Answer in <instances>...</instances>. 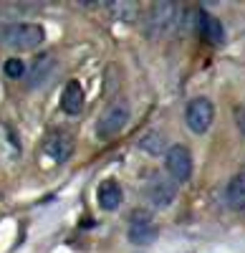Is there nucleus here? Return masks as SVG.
<instances>
[{
    "instance_id": "nucleus-1",
    "label": "nucleus",
    "mask_w": 245,
    "mask_h": 253,
    "mask_svg": "<svg viewBox=\"0 0 245 253\" xmlns=\"http://www.w3.org/2000/svg\"><path fill=\"white\" fill-rule=\"evenodd\" d=\"M43 28L35 23H8L0 28V43L13 51H31L43 43Z\"/></svg>"
},
{
    "instance_id": "nucleus-2",
    "label": "nucleus",
    "mask_w": 245,
    "mask_h": 253,
    "mask_svg": "<svg viewBox=\"0 0 245 253\" xmlns=\"http://www.w3.org/2000/svg\"><path fill=\"white\" fill-rule=\"evenodd\" d=\"M129 114H132V109H129V101L127 99L109 101L106 107H104V112H101L99 119H96V134L101 139L119 134L121 129H124V124L129 122Z\"/></svg>"
},
{
    "instance_id": "nucleus-3",
    "label": "nucleus",
    "mask_w": 245,
    "mask_h": 253,
    "mask_svg": "<svg viewBox=\"0 0 245 253\" xmlns=\"http://www.w3.org/2000/svg\"><path fill=\"white\" fill-rule=\"evenodd\" d=\"M157 223H154V218H152V213H147V210H141V208H137V210H132L129 213V223H127V238H129V243H134V246H149V243H154L157 241Z\"/></svg>"
},
{
    "instance_id": "nucleus-4",
    "label": "nucleus",
    "mask_w": 245,
    "mask_h": 253,
    "mask_svg": "<svg viewBox=\"0 0 245 253\" xmlns=\"http://www.w3.org/2000/svg\"><path fill=\"white\" fill-rule=\"evenodd\" d=\"M175 20H177V5L170 3V0H159V3H154L149 8V13H147L144 31L152 38H162V36L170 33V28L175 26Z\"/></svg>"
},
{
    "instance_id": "nucleus-5",
    "label": "nucleus",
    "mask_w": 245,
    "mask_h": 253,
    "mask_svg": "<svg viewBox=\"0 0 245 253\" xmlns=\"http://www.w3.org/2000/svg\"><path fill=\"white\" fill-rule=\"evenodd\" d=\"M212 119H215V107H212V101L208 96H195L187 104L185 122H187V126L195 134H205L212 126Z\"/></svg>"
},
{
    "instance_id": "nucleus-6",
    "label": "nucleus",
    "mask_w": 245,
    "mask_h": 253,
    "mask_svg": "<svg viewBox=\"0 0 245 253\" xmlns=\"http://www.w3.org/2000/svg\"><path fill=\"white\" fill-rule=\"evenodd\" d=\"M165 170L175 182H187L192 177V155L187 147L172 144L165 152Z\"/></svg>"
},
{
    "instance_id": "nucleus-7",
    "label": "nucleus",
    "mask_w": 245,
    "mask_h": 253,
    "mask_svg": "<svg viewBox=\"0 0 245 253\" xmlns=\"http://www.w3.org/2000/svg\"><path fill=\"white\" fill-rule=\"evenodd\" d=\"M144 195L154 208H170L177 198V185L167 177H152L144 187Z\"/></svg>"
},
{
    "instance_id": "nucleus-8",
    "label": "nucleus",
    "mask_w": 245,
    "mask_h": 253,
    "mask_svg": "<svg viewBox=\"0 0 245 253\" xmlns=\"http://www.w3.org/2000/svg\"><path fill=\"white\" fill-rule=\"evenodd\" d=\"M197 31L212 46H220L222 41H225V28H222V23L210 13H197Z\"/></svg>"
},
{
    "instance_id": "nucleus-9",
    "label": "nucleus",
    "mask_w": 245,
    "mask_h": 253,
    "mask_svg": "<svg viewBox=\"0 0 245 253\" xmlns=\"http://www.w3.org/2000/svg\"><path fill=\"white\" fill-rule=\"evenodd\" d=\"M46 155L51 157V160H56V162H66L69 157H71V152H73V139L69 137V134H64V132H53L48 139H46Z\"/></svg>"
},
{
    "instance_id": "nucleus-10",
    "label": "nucleus",
    "mask_w": 245,
    "mask_h": 253,
    "mask_svg": "<svg viewBox=\"0 0 245 253\" xmlns=\"http://www.w3.org/2000/svg\"><path fill=\"white\" fill-rule=\"evenodd\" d=\"M61 109L71 117L81 114V109H84V89H81L78 81H69L64 86V91H61Z\"/></svg>"
},
{
    "instance_id": "nucleus-11",
    "label": "nucleus",
    "mask_w": 245,
    "mask_h": 253,
    "mask_svg": "<svg viewBox=\"0 0 245 253\" xmlns=\"http://www.w3.org/2000/svg\"><path fill=\"white\" fill-rule=\"evenodd\" d=\"M51 71H53V56L40 53L38 58H33V61H31V69L26 71V76H28V86H31V89L40 86V84H43V81L51 76Z\"/></svg>"
},
{
    "instance_id": "nucleus-12",
    "label": "nucleus",
    "mask_w": 245,
    "mask_h": 253,
    "mask_svg": "<svg viewBox=\"0 0 245 253\" xmlns=\"http://www.w3.org/2000/svg\"><path fill=\"white\" fill-rule=\"evenodd\" d=\"M225 205L230 210H245V172L233 175L225 187Z\"/></svg>"
},
{
    "instance_id": "nucleus-13",
    "label": "nucleus",
    "mask_w": 245,
    "mask_h": 253,
    "mask_svg": "<svg viewBox=\"0 0 245 253\" xmlns=\"http://www.w3.org/2000/svg\"><path fill=\"white\" fill-rule=\"evenodd\" d=\"M99 205H101V210H119V205H121V200H124V195H121V187L114 182V180H106V182H101L99 185Z\"/></svg>"
},
{
    "instance_id": "nucleus-14",
    "label": "nucleus",
    "mask_w": 245,
    "mask_h": 253,
    "mask_svg": "<svg viewBox=\"0 0 245 253\" xmlns=\"http://www.w3.org/2000/svg\"><path fill=\"white\" fill-rule=\"evenodd\" d=\"M139 147L149 155H162V152H167V137L162 132H157V129H149L139 139Z\"/></svg>"
},
{
    "instance_id": "nucleus-15",
    "label": "nucleus",
    "mask_w": 245,
    "mask_h": 253,
    "mask_svg": "<svg viewBox=\"0 0 245 253\" xmlns=\"http://www.w3.org/2000/svg\"><path fill=\"white\" fill-rule=\"evenodd\" d=\"M106 13L114 18V20H121V23H132L139 13V5L137 3H124V0H119V3H109L106 5Z\"/></svg>"
},
{
    "instance_id": "nucleus-16",
    "label": "nucleus",
    "mask_w": 245,
    "mask_h": 253,
    "mask_svg": "<svg viewBox=\"0 0 245 253\" xmlns=\"http://www.w3.org/2000/svg\"><path fill=\"white\" fill-rule=\"evenodd\" d=\"M5 76H10V79L26 76V61H20V58H8V61H5Z\"/></svg>"
},
{
    "instance_id": "nucleus-17",
    "label": "nucleus",
    "mask_w": 245,
    "mask_h": 253,
    "mask_svg": "<svg viewBox=\"0 0 245 253\" xmlns=\"http://www.w3.org/2000/svg\"><path fill=\"white\" fill-rule=\"evenodd\" d=\"M235 122H238V129L245 134V104H240V107L235 109Z\"/></svg>"
}]
</instances>
